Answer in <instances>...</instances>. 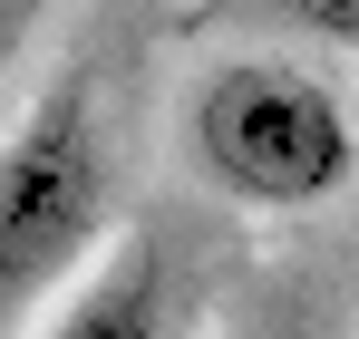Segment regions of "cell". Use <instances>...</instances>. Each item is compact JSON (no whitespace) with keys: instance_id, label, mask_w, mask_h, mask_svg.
Wrapping results in <instances>:
<instances>
[{"instance_id":"1","label":"cell","mask_w":359,"mask_h":339,"mask_svg":"<svg viewBox=\"0 0 359 339\" xmlns=\"http://www.w3.org/2000/svg\"><path fill=\"white\" fill-rule=\"evenodd\" d=\"M184 146L204 184L252 214H311L359 174V126L340 88L292 58H224L184 107Z\"/></svg>"},{"instance_id":"2","label":"cell","mask_w":359,"mask_h":339,"mask_svg":"<svg viewBox=\"0 0 359 339\" xmlns=\"http://www.w3.org/2000/svg\"><path fill=\"white\" fill-rule=\"evenodd\" d=\"M107 233V136L78 88L39 97L0 146V310L39 300Z\"/></svg>"},{"instance_id":"3","label":"cell","mask_w":359,"mask_h":339,"mask_svg":"<svg viewBox=\"0 0 359 339\" xmlns=\"http://www.w3.org/2000/svg\"><path fill=\"white\" fill-rule=\"evenodd\" d=\"M165 330H175V291H165L156 242L107 252L88 282L68 291V310L49 320V339H165Z\"/></svg>"},{"instance_id":"4","label":"cell","mask_w":359,"mask_h":339,"mask_svg":"<svg viewBox=\"0 0 359 339\" xmlns=\"http://www.w3.org/2000/svg\"><path fill=\"white\" fill-rule=\"evenodd\" d=\"M282 29L301 39H330V49H359V0H262Z\"/></svg>"},{"instance_id":"5","label":"cell","mask_w":359,"mask_h":339,"mask_svg":"<svg viewBox=\"0 0 359 339\" xmlns=\"http://www.w3.org/2000/svg\"><path fill=\"white\" fill-rule=\"evenodd\" d=\"M39 10H49V0H0V68H10V58H20V39L39 29Z\"/></svg>"}]
</instances>
